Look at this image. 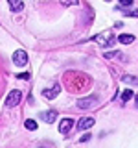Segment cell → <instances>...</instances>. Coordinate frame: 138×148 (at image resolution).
Instances as JSON below:
<instances>
[{
	"label": "cell",
	"mask_w": 138,
	"mask_h": 148,
	"mask_svg": "<svg viewBox=\"0 0 138 148\" xmlns=\"http://www.w3.org/2000/svg\"><path fill=\"white\" fill-rule=\"evenodd\" d=\"M92 41L99 43L101 46H110V45H114V35H112V32H105V34H99V35L92 37Z\"/></svg>",
	"instance_id": "cell-1"
},
{
	"label": "cell",
	"mask_w": 138,
	"mask_h": 148,
	"mask_svg": "<svg viewBox=\"0 0 138 148\" xmlns=\"http://www.w3.org/2000/svg\"><path fill=\"white\" fill-rule=\"evenodd\" d=\"M98 106V96H87V98L77 100V108L79 109H92Z\"/></svg>",
	"instance_id": "cell-2"
},
{
	"label": "cell",
	"mask_w": 138,
	"mask_h": 148,
	"mask_svg": "<svg viewBox=\"0 0 138 148\" xmlns=\"http://www.w3.org/2000/svg\"><path fill=\"white\" fill-rule=\"evenodd\" d=\"M20 98H22L20 91H18V89H13L7 95V98H6V106H7V108H15L17 104H20Z\"/></svg>",
	"instance_id": "cell-3"
},
{
	"label": "cell",
	"mask_w": 138,
	"mask_h": 148,
	"mask_svg": "<svg viewBox=\"0 0 138 148\" xmlns=\"http://www.w3.org/2000/svg\"><path fill=\"white\" fill-rule=\"evenodd\" d=\"M13 63H15L17 67H24L28 63V54L24 50H15V52H13Z\"/></svg>",
	"instance_id": "cell-4"
},
{
	"label": "cell",
	"mask_w": 138,
	"mask_h": 148,
	"mask_svg": "<svg viewBox=\"0 0 138 148\" xmlns=\"http://www.w3.org/2000/svg\"><path fill=\"white\" fill-rule=\"evenodd\" d=\"M61 92V87L59 85H53V87H50V89H44L43 91V96L44 98H48V100H52V98H55V96Z\"/></svg>",
	"instance_id": "cell-5"
},
{
	"label": "cell",
	"mask_w": 138,
	"mask_h": 148,
	"mask_svg": "<svg viewBox=\"0 0 138 148\" xmlns=\"http://www.w3.org/2000/svg\"><path fill=\"white\" fill-rule=\"evenodd\" d=\"M72 126H74L72 119H63L61 122H59V132L66 135V133H68V132H70V130H72Z\"/></svg>",
	"instance_id": "cell-6"
},
{
	"label": "cell",
	"mask_w": 138,
	"mask_h": 148,
	"mask_svg": "<svg viewBox=\"0 0 138 148\" xmlns=\"http://www.w3.org/2000/svg\"><path fill=\"white\" fill-rule=\"evenodd\" d=\"M92 126H94V119L92 117H85V119H81L79 122H77V128L79 130H89Z\"/></svg>",
	"instance_id": "cell-7"
},
{
	"label": "cell",
	"mask_w": 138,
	"mask_h": 148,
	"mask_svg": "<svg viewBox=\"0 0 138 148\" xmlns=\"http://www.w3.org/2000/svg\"><path fill=\"white\" fill-rule=\"evenodd\" d=\"M41 119L44 120V122H48V124H52L55 119H57V111H53V109H50V111H44L43 115H41Z\"/></svg>",
	"instance_id": "cell-8"
},
{
	"label": "cell",
	"mask_w": 138,
	"mask_h": 148,
	"mask_svg": "<svg viewBox=\"0 0 138 148\" xmlns=\"http://www.w3.org/2000/svg\"><path fill=\"white\" fill-rule=\"evenodd\" d=\"M133 41H135V35H131V34H122L118 37V43H122V45H131Z\"/></svg>",
	"instance_id": "cell-9"
},
{
	"label": "cell",
	"mask_w": 138,
	"mask_h": 148,
	"mask_svg": "<svg viewBox=\"0 0 138 148\" xmlns=\"http://www.w3.org/2000/svg\"><path fill=\"white\" fill-rule=\"evenodd\" d=\"M9 9H11V11H22V9H24V4L18 2V0H9Z\"/></svg>",
	"instance_id": "cell-10"
},
{
	"label": "cell",
	"mask_w": 138,
	"mask_h": 148,
	"mask_svg": "<svg viewBox=\"0 0 138 148\" xmlns=\"http://www.w3.org/2000/svg\"><path fill=\"white\" fill-rule=\"evenodd\" d=\"M105 58L107 59H123V54L114 50V52H105Z\"/></svg>",
	"instance_id": "cell-11"
},
{
	"label": "cell",
	"mask_w": 138,
	"mask_h": 148,
	"mask_svg": "<svg viewBox=\"0 0 138 148\" xmlns=\"http://www.w3.org/2000/svg\"><path fill=\"white\" fill-rule=\"evenodd\" d=\"M133 96H135V92H133V89H125L122 92V102H129L133 98Z\"/></svg>",
	"instance_id": "cell-12"
},
{
	"label": "cell",
	"mask_w": 138,
	"mask_h": 148,
	"mask_svg": "<svg viewBox=\"0 0 138 148\" xmlns=\"http://www.w3.org/2000/svg\"><path fill=\"white\" fill-rule=\"evenodd\" d=\"M24 126H26V130H30V132H35V130H37V122L31 120V119H28L24 122Z\"/></svg>",
	"instance_id": "cell-13"
},
{
	"label": "cell",
	"mask_w": 138,
	"mask_h": 148,
	"mask_svg": "<svg viewBox=\"0 0 138 148\" xmlns=\"http://www.w3.org/2000/svg\"><path fill=\"white\" fill-rule=\"evenodd\" d=\"M17 78H18V80H30V74H28V72H20Z\"/></svg>",
	"instance_id": "cell-14"
},
{
	"label": "cell",
	"mask_w": 138,
	"mask_h": 148,
	"mask_svg": "<svg viewBox=\"0 0 138 148\" xmlns=\"http://www.w3.org/2000/svg\"><path fill=\"white\" fill-rule=\"evenodd\" d=\"M123 82H133V83H136L138 80H136V78H129V76H123Z\"/></svg>",
	"instance_id": "cell-15"
},
{
	"label": "cell",
	"mask_w": 138,
	"mask_h": 148,
	"mask_svg": "<svg viewBox=\"0 0 138 148\" xmlns=\"http://www.w3.org/2000/svg\"><path fill=\"white\" fill-rule=\"evenodd\" d=\"M120 6H133V0H122Z\"/></svg>",
	"instance_id": "cell-16"
},
{
	"label": "cell",
	"mask_w": 138,
	"mask_h": 148,
	"mask_svg": "<svg viewBox=\"0 0 138 148\" xmlns=\"http://www.w3.org/2000/svg\"><path fill=\"white\" fill-rule=\"evenodd\" d=\"M89 139H90V133H87V135H83L79 141H81V143H85V141H89Z\"/></svg>",
	"instance_id": "cell-17"
},
{
	"label": "cell",
	"mask_w": 138,
	"mask_h": 148,
	"mask_svg": "<svg viewBox=\"0 0 138 148\" xmlns=\"http://www.w3.org/2000/svg\"><path fill=\"white\" fill-rule=\"evenodd\" d=\"M129 15H131V17H136V18H138V9H136V11H131Z\"/></svg>",
	"instance_id": "cell-18"
},
{
	"label": "cell",
	"mask_w": 138,
	"mask_h": 148,
	"mask_svg": "<svg viewBox=\"0 0 138 148\" xmlns=\"http://www.w3.org/2000/svg\"><path fill=\"white\" fill-rule=\"evenodd\" d=\"M41 148H44V146H41Z\"/></svg>",
	"instance_id": "cell-19"
}]
</instances>
